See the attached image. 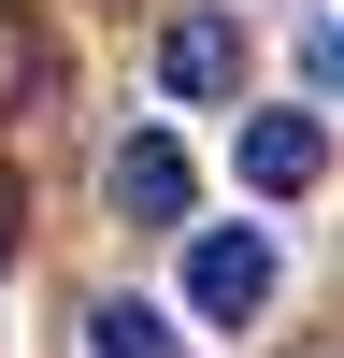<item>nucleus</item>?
<instances>
[{"mask_svg": "<svg viewBox=\"0 0 344 358\" xmlns=\"http://www.w3.org/2000/svg\"><path fill=\"white\" fill-rule=\"evenodd\" d=\"M187 201H201V172H187L172 129H129V143H115V215H129V229H187Z\"/></svg>", "mask_w": 344, "mask_h": 358, "instance_id": "3", "label": "nucleus"}, {"mask_svg": "<svg viewBox=\"0 0 344 358\" xmlns=\"http://www.w3.org/2000/svg\"><path fill=\"white\" fill-rule=\"evenodd\" d=\"M86 344H101V358H187L158 301H101V315H86Z\"/></svg>", "mask_w": 344, "mask_h": 358, "instance_id": "5", "label": "nucleus"}, {"mask_svg": "<svg viewBox=\"0 0 344 358\" xmlns=\"http://www.w3.org/2000/svg\"><path fill=\"white\" fill-rule=\"evenodd\" d=\"M315 172H330V129L315 115H244V187L258 201H301Z\"/></svg>", "mask_w": 344, "mask_h": 358, "instance_id": "4", "label": "nucleus"}, {"mask_svg": "<svg viewBox=\"0 0 344 358\" xmlns=\"http://www.w3.org/2000/svg\"><path fill=\"white\" fill-rule=\"evenodd\" d=\"M0 258H15V187H0Z\"/></svg>", "mask_w": 344, "mask_h": 358, "instance_id": "6", "label": "nucleus"}, {"mask_svg": "<svg viewBox=\"0 0 344 358\" xmlns=\"http://www.w3.org/2000/svg\"><path fill=\"white\" fill-rule=\"evenodd\" d=\"M158 86H172V101H244V15L187 0V15L158 29Z\"/></svg>", "mask_w": 344, "mask_h": 358, "instance_id": "2", "label": "nucleus"}, {"mask_svg": "<svg viewBox=\"0 0 344 358\" xmlns=\"http://www.w3.org/2000/svg\"><path fill=\"white\" fill-rule=\"evenodd\" d=\"M273 229H187V315L201 330H258L273 315Z\"/></svg>", "mask_w": 344, "mask_h": 358, "instance_id": "1", "label": "nucleus"}]
</instances>
